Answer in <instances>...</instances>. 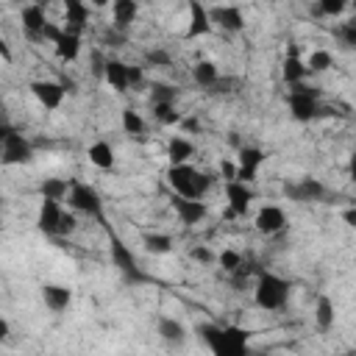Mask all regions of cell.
I'll return each mask as SVG.
<instances>
[{"mask_svg": "<svg viewBox=\"0 0 356 356\" xmlns=\"http://www.w3.org/2000/svg\"><path fill=\"white\" fill-rule=\"evenodd\" d=\"M195 334L206 342V348L217 356H245L250 331L242 325H214V323H197Z\"/></svg>", "mask_w": 356, "mask_h": 356, "instance_id": "1", "label": "cell"}, {"mask_svg": "<svg viewBox=\"0 0 356 356\" xmlns=\"http://www.w3.org/2000/svg\"><path fill=\"white\" fill-rule=\"evenodd\" d=\"M167 184L172 186L175 195L184 197H203L211 186V175L189 167V164H170L167 170Z\"/></svg>", "mask_w": 356, "mask_h": 356, "instance_id": "2", "label": "cell"}, {"mask_svg": "<svg viewBox=\"0 0 356 356\" xmlns=\"http://www.w3.org/2000/svg\"><path fill=\"white\" fill-rule=\"evenodd\" d=\"M253 298H256V306H259V309H264V312H278V309H284L286 300H289V284H286L281 275H275V273H259Z\"/></svg>", "mask_w": 356, "mask_h": 356, "instance_id": "3", "label": "cell"}, {"mask_svg": "<svg viewBox=\"0 0 356 356\" xmlns=\"http://www.w3.org/2000/svg\"><path fill=\"white\" fill-rule=\"evenodd\" d=\"M320 89L317 86H306L303 81L300 83H292V89H289V114H292V120H298V122H312V120H317L320 117Z\"/></svg>", "mask_w": 356, "mask_h": 356, "instance_id": "4", "label": "cell"}, {"mask_svg": "<svg viewBox=\"0 0 356 356\" xmlns=\"http://www.w3.org/2000/svg\"><path fill=\"white\" fill-rule=\"evenodd\" d=\"M67 200H70V206H72L75 211H81V214H86V217H92V220H97V222L106 225V217H103V197H100V192H97L95 186H89V184H83V181H72Z\"/></svg>", "mask_w": 356, "mask_h": 356, "instance_id": "5", "label": "cell"}, {"mask_svg": "<svg viewBox=\"0 0 356 356\" xmlns=\"http://www.w3.org/2000/svg\"><path fill=\"white\" fill-rule=\"evenodd\" d=\"M106 231H108V250H111V261H114V267L122 273V278L128 281V284H139V281H145V273L139 270V264H136V259H134V253H131V248L106 225Z\"/></svg>", "mask_w": 356, "mask_h": 356, "instance_id": "6", "label": "cell"}, {"mask_svg": "<svg viewBox=\"0 0 356 356\" xmlns=\"http://www.w3.org/2000/svg\"><path fill=\"white\" fill-rule=\"evenodd\" d=\"M0 142H3V164L11 167V164H25L33 159V145L17 131L11 128L8 122L0 128Z\"/></svg>", "mask_w": 356, "mask_h": 356, "instance_id": "7", "label": "cell"}, {"mask_svg": "<svg viewBox=\"0 0 356 356\" xmlns=\"http://www.w3.org/2000/svg\"><path fill=\"white\" fill-rule=\"evenodd\" d=\"M264 159H267L264 150L256 147V145H245V147H239V156H236V181H245V184L256 181L259 167L264 164Z\"/></svg>", "mask_w": 356, "mask_h": 356, "instance_id": "8", "label": "cell"}, {"mask_svg": "<svg viewBox=\"0 0 356 356\" xmlns=\"http://www.w3.org/2000/svg\"><path fill=\"white\" fill-rule=\"evenodd\" d=\"M284 195L289 197V200H295V203H312V200H323L325 197V186L317 181V178H312V175H306V178H300V181H295V184H284Z\"/></svg>", "mask_w": 356, "mask_h": 356, "instance_id": "9", "label": "cell"}, {"mask_svg": "<svg viewBox=\"0 0 356 356\" xmlns=\"http://www.w3.org/2000/svg\"><path fill=\"white\" fill-rule=\"evenodd\" d=\"M225 197H228V217H245L253 200V192L245 181H225Z\"/></svg>", "mask_w": 356, "mask_h": 356, "instance_id": "10", "label": "cell"}, {"mask_svg": "<svg viewBox=\"0 0 356 356\" xmlns=\"http://www.w3.org/2000/svg\"><path fill=\"white\" fill-rule=\"evenodd\" d=\"M31 92L33 97L47 108V111H56L67 95V89L61 86V81H33L31 83Z\"/></svg>", "mask_w": 356, "mask_h": 356, "instance_id": "11", "label": "cell"}, {"mask_svg": "<svg viewBox=\"0 0 356 356\" xmlns=\"http://www.w3.org/2000/svg\"><path fill=\"white\" fill-rule=\"evenodd\" d=\"M61 200H53V197H44L42 206H39V217H36V228L47 236H56L58 234V222H61Z\"/></svg>", "mask_w": 356, "mask_h": 356, "instance_id": "12", "label": "cell"}, {"mask_svg": "<svg viewBox=\"0 0 356 356\" xmlns=\"http://www.w3.org/2000/svg\"><path fill=\"white\" fill-rule=\"evenodd\" d=\"M211 28H214V22H211L209 8H206L200 0H189V25H186V39L206 36V33H211Z\"/></svg>", "mask_w": 356, "mask_h": 356, "instance_id": "13", "label": "cell"}, {"mask_svg": "<svg viewBox=\"0 0 356 356\" xmlns=\"http://www.w3.org/2000/svg\"><path fill=\"white\" fill-rule=\"evenodd\" d=\"M172 209L178 211V217H181L184 225H197L206 217V211H209L206 203H203V197H184V195H175Z\"/></svg>", "mask_w": 356, "mask_h": 356, "instance_id": "14", "label": "cell"}, {"mask_svg": "<svg viewBox=\"0 0 356 356\" xmlns=\"http://www.w3.org/2000/svg\"><path fill=\"white\" fill-rule=\"evenodd\" d=\"M286 225V214L281 206H261L259 214H256V231L264 234V236H273L278 231H284Z\"/></svg>", "mask_w": 356, "mask_h": 356, "instance_id": "15", "label": "cell"}, {"mask_svg": "<svg viewBox=\"0 0 356 356\" xmlns=\"http://www.w3.org/2000/svg\"><path fill=\"white\" fill-rule=\"evenodd\" d=\"M209 14H211V22L220 25L222 31H228V33H239L245 28V17L236 6H214Z\"/></svg>", "mask_w": 356, "mask_h": 356, "instance_id": "16", "label": "cell"}, {"mask_svg": "<svg viewBox=\"0 0 356 356\" xmlns=\"http://www.w3.org/2000/svg\"><path fill=\"white\" fill-rule=\"evenodd\" d=\"M44 25H47V19H44V6L28 3V6L22 8V28H25V33H28L31 39L42 42V28H44Z\"/></svg>", "mask_w": 356, "mask_h": 356, "instance_id": "17", "label": "cell"}, {"mask_svg": "<svg viewBox=\"0 0 356 356\" xmlns=\"http://www.w3.org/2000/svg\"><path fill=\"white\" fill-rule=\"evenodd\" d=\"M281 75H284V81H286L289 86L306 81V75H309V67H306V61L298 58V47H295V44L286 50V58H284V64H281Z\"/></svg>", "mask_w": 356, "mask_h": 356, "instance_id": "18", "label": "cell"}, {"mask_svg": "<svg viewBox=\"0 0 356 356\" xmlns=\"http://www.w3.org/2000/svg\"><path fill=\"white\" fill-rule=\"evenodd\" d=\"M103 78H106V83L114 89V92H128L131 89V81H128V64H122V61H117V58H108L106 61V72H103Z\"/></svg>", "mask_w": 356, "mask_h": 356, "instance_id": "19", "label": "cell"}, {"mask_svg": "<svg viewBox=\"0 0 356 356\" xmlns=\"http://www.w3.org/2000/svg\"><path fill=\"white\" fill-rule=\"evenodd\" d=\"M42 300L50 312H64L70 303H72V292L61 284H44L42 286Z\"/></svg>", "mask_w": 356, "mask_h": 356, "instance_id": "20", "label": "cell"}, {"mask_svg": "<svg viewBox=\"0 0 356 356\" xmlns=\"http://www.w3.org/2000/svg\"><path fill=\"white\" fill-rule=\"evenodd\" d=\"M64 19H67V31H75L81 33L86 28V19H89V8L83 0H64Z\"/></svg>", "mask_w": 356, "mask_h": 356, "instance_id": "21", "label": "cell"}, {"mask_svg": "<svg viewBox=\"0 0 356 356\" xmlns=\"http://www.w3.org/2000/svg\"><path fill=\"white\" fill-rule=\"evenodd\" d=\"M136 14H139L136 0H111V19L117 31H125L136 19Z\"/></svg>", "mask_w": 356, "mask_h": 356, "instance_id": "22", "label": "cell"}, {"mask_svg": "<svg viewBox=\"0 0 356 356\" xmlns=\"http://www.w3.org/2000/svg\"><path fill=\"white\" fill-rule=\"evenodd\" d=\"M56 56H58L61 61H75V58L81 56V33L64 28L61 39L56 42Z\"/></svg>", "mask_w": 356, "mask_h": 356, "instance_id": "23", "label": "cell"}, {"mask_svg": "<svg viewBox=\"0 0 356 356\" xmlns=\"http://www.w3.org/2000/svg\"><path fill=\"white\" fill-rule=\"evenodd\" d=\"M159 337L167 342V345H184L186 342V328L181 320L175 317H161L159 320Z\"/></svg>", "mask_w": 356, "mask_h": 356, "instance_id": "24", "label": "cell"}, {"mask_svg": "<svg viewBox=\"0 0 356 356\" xmlns=\"http://www.w3.org/2000/svg\"><path fill=\"white\" fill-rule=\"evenodd\" d=\"M192 156H195V145L186 136H172L167 142V159H170V164H186Z\"/></svg>", "mask_w": 356, "mask_h": 356, "instance_id": "25", "label": "cell"}, {"mask_svg": "<svg viewBox=\"0 0 356 356\" xmlns=\"http://www.w3.org/2000/svg\"><path fill=\"white\" fill-rule=\"evenodd\" d=\"M89 161L97 167V170H111L114 167V147L108 145V142H95V145H89Z\"/></svg>", "mask_w": 356, "mask_h": 356, "instance_id": "26", "label": "cell"}, {"mask_svg": "<svg viewBox=\"0 0 356 356\" xmlns=\"http://www.w3.org/2000/svg\"><path fill=\"white\" fill-rule=\"evenodd\" d=\"M192 78H195V83L197 86H203V89H209L217 78H220V72H217V64L214 61H206V58H200L195 67H192Z\"/></svg>", "mask_w": 356, "mask_h": 356, "instance_id": "27", "label": "cell"}, {"mask_svg": "<svg viewBox=\"0 0 356 356\" xmlns=\"http://www.w3.org/2000/svg\"><path fill=\"white\" fill-rule=\"evenodd\" d=\"M334 317H337V312H334V300H331L328 295H320V298H317V306H314V320H317V328L328 331V328L334 325Z\"/></svg>", "mask_w": 356, "mask_h": 356, "instance_id": "28", "label": "cell"}, {"mask_svg": "<svg viewBox=\"0 0 356 356\" xmlns=\"http://www.w3.org/2000/svg\"><path fill=\"white\" fill-rule=\"evenodd\" d=\"M70 186H72V181H64V178H44V181L39 184V192H42V197L64 200V197L70 195Z\"/></svg>", "mask_w": 356, "mask_h": 356, "instance_id": "29", "label": "cell"}, {"mask_svg": "<svg viewBox=\"0 0 356 356\" xmlns=\"http://www.w3.org/2000/svg\"><path fill=\"white\" fill-rule=\"evenodd\" d=\"M142 245L147 253H156V256H164L172 250V239L167 234H145L142 236Z\"/></svg>", "mask_w": 356, "mask_h": 356, "instance_id": "30", "label": "cell"}, {"mask_svg": "<svg viewBox=\"0 0 356 356\" xmlns=\"http://www.w3.org/2000/svg\"><path fill=\"white\" fill-rule=\"evenodd\" d=\"M175 100H178V89L175 86L161 83V81H156L150 86V103H175Z\"/></svg>", "mask_w": 356, "mask_h": 356, "instance_id": "31", "label": "cell"}, {"mask_svg": "<svg viewBox=\"0 0 356 356\" xmlns=\"http://www.w3.org/2000/svg\"><path fill=\"white\" fill-rule=\"evenodd\" d=\"M153 117H156L161 125H175V122L184 120V117L175 111V103H153Z\"/></svg>", "mask_w": 356, "mask_h": 356, "instance_id": "32", "label": "cell"}, {"mask_svg": "<svg viewBox=\"0 0 356 356\" xmlns=\"http://www.w3.org/2000/svg\"><path fill=\"white\" fill-rule=\"evenodd\" d=\"M334 36L339 39V44H342L345 50H356V17L348 19V22H342V25L334 31Z\"/></svg>", "mask_w": 356, "mask_h": 356, "instance_id": "33", "label": "cell"}, {"mask_svg": "<svg viewBox=\"0 0 356 356\" xmlns=\"http://www.w3.org/2000/svg\"><path fill=\"white\" fill-rule=\"evenodd\" d=\"M331 64H334V56H331L328 50H312L309 58H306L309 72H325Z\"/></svg>", "mask_w": 356, "mask_h": 356, "instance_id": "34", "label": "cell"}, {"mask_svg": "<svg viewBox=\"0 0 356 356\" xmlns=\"http://www.w3.org/2000/svg\"><path fill=\"white\" fill-rule=\"evenodd\" d=\"M122 128H125V134H142L145 131L142 114L134 108H122Z\"/></svg>", "mask_w": 356, "mask_h": 356, "instance_id": "35", "label": "cell"}, {"mask_svg": "<svg viewBox=\"0 0 356 356\" xmlns=\"http://www.w3.org/2000/svg\"><path fill=\"white\" fill-rule=\"evenodd\" d=\"M217 261H220V267H222L225 273H234V270L242 264V253L234 250V248H225V250L217 256Z\"/></svg>", "mask_w": 356, "mask_h": 356, "instance_id": "36", "label": "cell"}, {"mask_svg": "<svg viewBox=\"0 0 356 356\" xmlns=\"http://www.w3.org/2000/svg\"><path fill=\"white\" fill-rule=\"evenodd\" d=\"M323 17H339L348 8V0H317Z\"/></svg>", "mask_w": 356, "mask_h": 356, "instance_id": "37", "label": "cell"}, {"mask_svg": "<svg viewBox=\"0 0 356 356\" xmlns=\"http://www.w3.org/2000/svg\"><path fill=\"white\" fill-rule=\"evenodd\" d=\"M145 61L153 64V67H170L172 58H170L167 50H159V47H156V50H147V53H145Z\"/></svg>", "mask_w": 356, "mask_h": 356, "instance_id": "38", "label": "cell"}, {"mask_svg": "<svg viewBox=\"0 0 356 356\" xmlns=\"http://www.w3.org/2000/svg\"><path fill=\"white\" fill-rule=\"evenodd\" d=\"M75 228H78L75 214H72V211H64V214H61V222H58V234H56V236H70Z\"/></svg>", "mask_w": 356, "mask_h": 356, "instance_id": "39", "label": "cell"}, {"mask_svg": "<svg viewBox=\"0 0 356 356\" xmlns=\"http://www.w3.org/2000/svg\"><path fill=\"white\" fill-rule=\"evenodd\" d=\"M61 33H64V28H58V25H53V22H47L44 28H42V42H58L61 39Z\"/></svg>", "mask_w": 356, "mask_h": 356, "instance_id": "40", "label": "cell"}, {"mask_svg": "<svg viewBox=\"0 0 356 356\" xmlns=\"http://www.w3.org/2000/svg\"><path fill=\"white\" fill-rule=\"evenodd\" d=\"M189 256H192L195 261H200V264H209V261L214 259V253H211L206 245H195V248L189 250Z\"/></svg>", "mask_w": 356, "mask_h": 356, "instance_id": "41", "label": "cell"}, {"mask_svg": "<svg viewBox=\"0 0 356 356\" xmlns=\"http://www.w3.org/2000/svg\"><path fill=\"white\" fill-rule=\"evenodd\" d=\"M231 86H234V78H217V81L209 86V92H211V95H225V92H231Z\"/></svg>", "mask_w": 356, "mask_h": 356, "instance_id": "42", "label": "cell"}, {"mask_svg": "<svg viewBox=\"0 0 356 356\" xmlns=\"http://www.w3.org/2000/svg\"><path fill=\"white\" fill-rule=\"evenodd\" d=\"M103 39H106V44H111V47H120V44L125 42L122 31H117L114 25H111V31H106V36H103Z\"/></svg>", "mask_w": 356, "mask_h": 356, "instance_id": "43", "label": "cell"}, {"mask_svg": "<svg viewBox=\"0 0 356 356\" xmlns=\"http://www.w3.org/2000/svg\"><path fill=\"white\" fill-rule=\"evenodd\" d=\"M128 81H131V86H139V83L145 81L142 67H128Z\"/></svg>", "mask_w": 356, "mask_h": 356, "instance_id": "44", "label": "cell"}, {"mask_svg": "<svg viewBox=\"0 0 356 356\" xmlns=\"http://www.w3.org/2000/svg\"><path fill=\"white\" fill-rule=\"evenodd\" d=\"M220 170H222L225 181H236V164H231V161H222V164H220Z\"/></svg>", "mask_w": 356, "mask_h": 356, "instance_id": "45", "label": "cell"}, {"mask_svg": "<svg viewBox=\"0 0 356 356\" xmlns=\"http://www.w3.org/2000/svg\"><path fill=\"white\" fill-rule=\"evenodd\" d=\"M348 178L356 184V150L350 153V159H348Z\"/></svg>", "mask_w": 356, "mask_h": 356, "instance_id": "46", "label": "cell"}, {"mask_svg": "<svg viewBox=\"0 0 356 356\" xmlns=\"http://www.w3.org/2000/svg\"><path fill=\"white\" fill-rule=\"evenodd\" d=\"M342 220H345L350 228H356V209H345V211H342Z\"/></svg>", "mask_w": 356, "mask_h": 356, "instance_id": "47", "label": "cell"}, {"mask_svg": "<svg viewBox=\"0 0 356 356\" xmlns=\"http://www.w3.org/2000/svg\"><path fill=\"white\" fill-rule=\"evenodd\" d=\"M61 86H64V89H67V92H70V95H72V92H78V83H75V81H72V78H67V75H64V78H61Z\"/></svg>", "mask_w": 356, "mask_h": 356, "instance_id": "48", "label": "cell"}, {"mask_svg": "<svg viewBox=\"0 0 356 356\" xmlns=\"http://www.w3.org/2000/svg\"><path fill=\"white\" fill-rule=\"evenodd\" d=\"M0 56H3V61H6V64L11 61V50H8V42H0Z\"/></svg>", "mask_w": 356, "mask_h": 356, "instance_id": "49", "label": "cell"}, {"mask_svg": "<svg viewBox=\"0 0 356 356\" xmlns=\"http://www.w3.org/2000/svg\"><path fill=\"white\" fill-rule=\"evenodd\" d=\"M178 125H184L186 131H197V120H192V117H189V120H181Z\"/></svg>", "mask_w": 356, "mask_h": 356, "instance_id": "50", "label": "cell"}, {"mask_svg": "<svg viewBox=\"0 0 356 356\" xmlns=\"http://www.w3.org/2000/svg\"><path fill=\"white\" fill-rule=\"evenodd\" d=\"M8 339V320H0V342Z\"/></svg>", "mask_w": 356, "mask_h": 356, "instance_id": "51", "label": "cell"}, {"mask_svg": "<svg viewBox=\"0 0 356 356\" xmlns=\"http://www.w3.org/2000/svg\"><path fill=\"white\" fill-rule=\"evenodd\" d=\"M95 8H103V6H108V0H89Z\"/></svg>", "mask_w": 356, "mask_h": 356, "instance_id": "52", "label": "cell"}, {"mask_svg": "<svg viewBox=\"0 0 356 356\" xmlns=\"http://www.w3.org/2000/svg\"><path fill=\"white\" fill-rule=\"evenodd\" d=\"M33 3H39V6H47V3H50V0H33Z\"/></svg>", "mask_w": 356, "mask_h": 356, "instance_id": "53", "label": "cell"}, {"mask_svg": "<svg viewBox=\"0 0 356 356\" xmlns=\"http://www.w3.org/2000/svg\"><path fill=\"white\" fill-rule=\"evenodd\" d=\"M350 3H353V8H356V0H350Z\"/></svg>", "mask_w": 356, "mask_h": 356, "instance_id": "54", "label": "cell"}]
</instances>
